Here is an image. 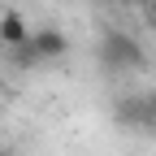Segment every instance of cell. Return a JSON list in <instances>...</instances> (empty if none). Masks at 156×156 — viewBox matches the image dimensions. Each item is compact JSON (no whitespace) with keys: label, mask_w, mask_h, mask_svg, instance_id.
Segmentation results:
<instances>
[{"label":"cell","mask_w":156,"mask_h":156,"mask_svg":"<svg viewBox=\"0 0 156 156\" xmlns=\"http://www.w3.org/2000/svg\"><path fill=\"white\" fill-rule=\"evenodd\" d=\"M100 65L108 74H134V69H147V52L130 30H104L100 35Z\"/></svg>","instance_id":"obj_1"},{"label":"cell","mask_w":156,"mask_h":156,"mask_svg":"<svg viewBox=\"0 0 156 156\" xmlns=\"http://www.w3.org/2000/svg\"><path fill=\"white\" fill-rule=\"evenodd\" d=\"M113 122L126 126V130H139V134H156V87L130 91V95H117V104H113Z\"/></svg>","instance_id":"obj_2"},{"label":"cell","mask_w":156,"mask_h":156,"mask_svg":"<svg viewBox=\"0 0 156 156\" xmlns=\"http://www.w3.org/2000/svg\"><path fill=\"white\" fill-rule=\"evenodd\" d=\"M65 52H69V35H65L61 26H39V30H30L26 48L17 52V61H35V65H44V61H61Z\"/></svg>","instance_id":"obj_3"},{"label":"cell","mask_w":156,"mask_h":156,"mask_svg":"<svg viewBox=\"0 0 156 156\" xmlns=\"http://www.w3.org/2000/svg\"><path fill=\"white\" fill-rule=\"evenodd\" d=\"M26 39H30L26 17L17 13V9H5V13H0V44H5L9 52H22V48H26Z\"/></svg>","instance_id":"obj_4"},{"label":"cell","mask_w":156,"mask_h":156,"mask_svg":"<svg viewBox=\"0 0 156 156\" xmlns=\"http://www.w3.org/2000/svg\"><path fill=\"white\" fill-rule=\"evenodd\" d=\"M143 17H147V26L156 30V0H147V5H143Z\"/></svg>","instance_id":"obj_5"},{"label":"cell","mask_w":156,"mask_h":156,"mask_svg":"<svg viewBox=\"0 0 156 156\" xmlns=\"http://www.w3.org/2000/svg\"><path fill=\"white\" fill-rule=\"evenodd\" d=\"M0 156H17V152H9V147H0Z\"/></svg>","instance_id":"obj_6"}]
</instances>
